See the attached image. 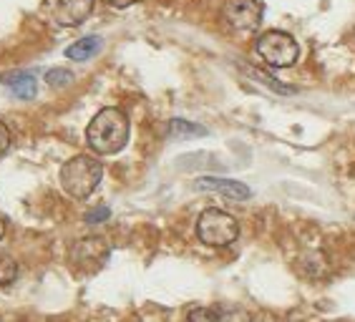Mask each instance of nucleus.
Masks as SVG:
<instances>
[{"label":"nucleus","instance_id":"f257e3e1","mask_svg":"<svg viewBox=\"0 0 355 322\" xmlns=\"http://www.w3.org/2000/svg\"><path fill=\"white\" fill-rule=\"evenodd\" d=\"M86 141L96 154L111 156L126 146L129 141V118L119 109H101L91 118L86 129Z\"/></svg>","mask_w":355,"mask_h":322},{"label":"nucleus","instance_id":"f03ea898","mask_svg":"<svg viewBox=\"0 0 355 322\" xmlns=\"http://www.w3.org/2000/svg\"><path fill=\"white\" fill-rule=\"evenodd\" d=\"M103 177V166L98 159L78 154L69 159L61 169V186L63 192L73 199H89L96 192V186Z\"/></svg>","mask_w":355,"mask_h":322},{"label":"nucleus","instance_id":"7ed1b4c3","mask_svg":"<svg viewBox=\"0 0 355 322\" xmlns=\"http://www.w3.org/2000/svg\"><path fill=\"white\" fill-rule=\"evenodd\" d=\"M197 237L207 247H227L239 237V224L222 209H205L197 220Z\"/></svg>","mask_w":355,"mask_h":322},{"label":"nucleus","instance_id":"20e7f679","mask_svg":"<svg viewBox=\"0 0 355 322\" xmlns=\"http://www.w3.org/2000/svg\"><path fill=\"white\" fill-rule=\"evenodd\" d=\"M257 53H260L262 61L275 66V69H290V66H295L297 55H300V46L290 33L267 30L257 41Z\"/></svg>","mask_w":355,"mask_h":322},{"label":"nucleus","instance_id":"39448f33","mask_svg":"<svg viewBox=\"0 0 355 322\" xmlns=\"http://www.w3.org/2000/svg\"><path fill=\"white\" fill-rule=\"evenodd\" d=\"M225 21L234 30H254L262 21V6L257 0H227Z\"/></svg>","mask_w":355,"mask_h":322},{"label":"nucleus","instance_id":"423d86ee","mask_svg":"<svg viewBox=\"0 0 355 322\" xmlns=\"http://www.w3.org/2000/svg\"><path fill=\"white\" fill-rule=\"evenodd\" d=\"M109 260V244L101 237H86L71 249V262L81 269H98Z\"/></svg>","mask_w":355,"mask_h":322},{"label":"nucleus","instance_id":"0eeeda50","mask_svg":"<svg viewBox=\"0 0 355 322\" xmlns=\"http://www.w3.org/2000/svg\"><path fill=\"white\" fill-rule=\"evenodd\" d=\"M94 10V0H58L53 8V18L58 26H81Z\"/></svg>","mask_w":355,"mask_h":322},{"label":"nucleus","instance_id":"6e6552de","mask_svg":"<svg viewBox=\"0 0 355 322\" xmlns=\"http://www.w3.org/2000/svg\"><path fill=\"white\" fill-rule=\"evenodd\" d=\"M197 189H205V192H217L227 199H237V202H245V199L252 197L250 186L242 184V181H234V179H219V177H202L194 181Z\"/></svg>","mask_w":355,"mask_h":322},{"label":"nucleus","instance_id":"1a4fd4ad","mask_svg":"<svg viewBox=\"0 0 355 322\" xmlns=\"http://www.w3.org/2000/svg\"><path fill=\"white\" fill-rule=\"evenodd\" d=\"M0 81L6 83L8 89L13 91L15 96L28 101V98L35 96V91H38V83H35V75L33 73H26V71H10V73H3Z\"/></svg>","mask_w":355,"mask_h":322},{"label":"nucleus","instance_id":"9d476101","mask_svg":"<svg viewBox=\"0 0 355 322\" xmlns=\"http://www.w3.org/2000/svg\"><path fill=\"white\" fill-rule=\"evenodd\" d=\"M101 51V38L98 35H86V38H78L76 43H71L66 48V55L71 61H89L91 55H96Z\"/></svg>","mask_w":355,"mask_h":322},{"label":"nucleus","instance_id":"9b49d317","mask_svg":"<svg viewBox=\"0 0 355 322\" xmlns=\"http://www.w3.org/2000/svg\"><path fill=\"white\" fill-rule=\"evenodd\" d=\"M169 136L171 138H197L207 136V129L197 124H189V121H182V118H174L169 124Z\"/></svg>","mask_w":355,"mask_h":322},{"label":"nucleus","instance_id":"f8f14e48","mask_svg":"<svg viewBox=\"0 0 355 322\" xmlns=\"http://www.w3.org/2000/svg\"><path fill=\"white\" fill-rule=\"evenodd\" d=\"M15 280H18V262L10 254L0 252V287L13 285Z\"/></svg>","mask_w":355,"mask_h":322},{"label":"nucleus","instance_id":"ddd939ff","mask_svg":"<svg viewBox=\"0 0 355 322\" xmlns=\"http://www.w3.org/2000/svg\"><path fill=\"white\" fill-rule=\"evenodd\" d=\"M187 322H225V317L212 307H194L189 312V317H187Z\"/></svg>","mask_w":355,"mask_h":322},{"label":"nucleus","instance_id":"4468645a","mask_svg":"<svg viewBox=\"0 0 355 322\" xmlns=\"http://www.w3.org/2000/svg\"><path fill=\"white\" fill-rule=\"evenodd\" d=\"M73 81V73L66 69H51L46 73V83L48 86H53V89H61V86H69Z\"/></svg>","mask_w":355,"mask_h":322},{"label":"nucleus","instance_id":"2eb2a0df","mask_svg":"<svg viewBox=\"0 0 355 322\" xmlns=\"http://www.w3.org/2000/svg\"><path fill=\"white\" fill-rule=\"evenodd\" d=\"M109 217H111L109 206H98V209H94V212L86 214V222H89V224H98V222H106Z\"/></svg>","mask_w":355,"mask_h":322},{"label":"nucleus","instance_id":"dca6fc26","mask_svg":"<svg viewBox=\"0 0 355 322\" xmlns=\"http://www.w3.org/2000/svg\"><path fill=\"white\" fill-rule=\"evenodd\" d=\"M10 141H13V138H10V131L0 121V154H6V151L10 149Z\"/></svg>","mask_w":355,"mask_h":322},{"label":"nucleus","instance_id":"f3484780","mask_svg":"<svg viewBox=\"0 0 355 322\" xmlns=\"http://www.w3.org/2000/svg\"><path fill=\"white\" fill-rule=\"evenodd\" d=\"M106 3L114 8H129V6H137L139 0H106Z\"/></svg>","mask_w":355,"mask_h":322},{"label":"nucleus","instance_id":"a211bd4d","mask_svg":"<svg viewBox=\"0 0 355 322\" xmlns=\"http://www.w3.org/2000/svg\"><path fill=\"white\" fill-rule=\"evenodd\" d=\"M3 237H6V222L0 220V240H3Z\"/></svg>","mask_w":355,"mask_h":322}]
</instances>
